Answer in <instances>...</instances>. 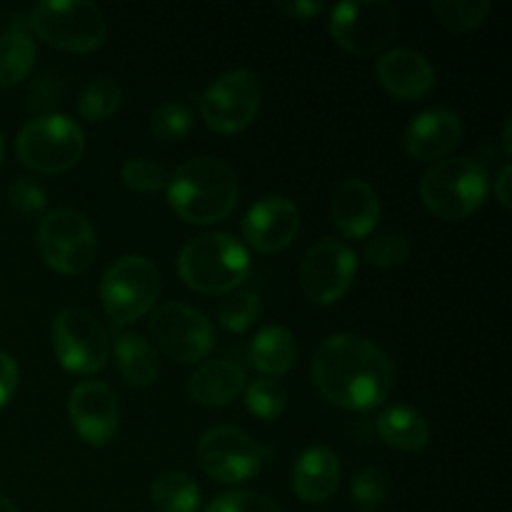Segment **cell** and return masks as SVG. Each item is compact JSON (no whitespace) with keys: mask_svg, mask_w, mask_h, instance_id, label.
I'll return each instance as SVG.
<instances>
[{"mask_svg":"<svg viewBox=\"0 0 512 512\" xmlns=\"http://www.w3.org/2000/svg\"><path fill=\"white\" fill-rule=\"evenodd\" d=\"M488 193V170L468 155L438 160L420 180L423 205L443 220L468 218L485 203Z\"/></svg>","mask_w":512,"mask_h":512,"instance_id":"cell-4","label":"cell"},{"mask_svg":"<svg viewBox=\"0 0 512 512\" xmlns=\"http://www.w3.org/2000/svg\"><path fill=\"white\" fill-rule=\"evenodd\" d=\"M160 293V270L145 255H123L115 260L100 283L105 315L115 325H128L143 318Z\"/></svg>","mask_w":512,"mask_h":512,"instance_id":"cell-8","label":"cell"},{"mask_svg":"<svg viewBox=\"0 0 512 512\" xmlns=\"http://www.w3.org/2000/svg\"><path fill=\"white\" fill-rule=\"evenodd\" d=\"M115 365L125 383L133 388H148L160 375L158 350L138 333H118L113 345Z\"/></svg>","mask_w":512,"mask_h":512,"instance_id":"cell-22","label":"cell"},{"mask_svg":"<svg viewBox=\"0 0 512 512\" xmlns=\"http://www.w3.org/2000/svg\"><path fill=\"white\" fill-rule=\"evenodd\" d=\"M123 103V88L113 78H95L83 88L78 110L88 120H105Z\"/></svg>","mask_w":512,"mask_h":512,"instance_id":"cell-28","label":"cell"},{"mask_svg":"<svg viewBox=\"0 0 512 512\" xmlns=\"http://www.w3.org/2000/svg\"><path fill=\"white\" fill-rule=\"evenodd\" d=\"M8 200H10V208H13L18 215H23V218H38V215L45 210V205H48V195H45V190L28 178H18L13 185H10Z\"/></svg>","mask_w":512,"mask_h":512,"instance_id":"cell-35","label":"cell"},{"mask_svg":"<svg viewBox=\"0 0 512 512\" xmlns=\"http://www.w3.org/2000/svg\"><path fill=\"white\" fill-rule=\"evenodd\" d=\"M300 230V210L285 195H265L250 205L243 220V235L258 253H278L288 248Z\"/></svg>","mask_w":512,"mask_h":512,"instance_id":"cell-16","label":"cell"},{"mask_svg":"<svg viewBox=\"0 0 512 512\" xmlns=\"http://www.w3.org/2000/svg\"><path fill=\"white\" fill-rule=\"evenodd\" d=\"M330 218L348 238H365L380 220V200L373 185L363 178H345L330 198Z\"/></svg>","mask_w":512,"mask_h":512,"instance_id":"cell-19","label":"cell"},{"mask_svg":"<svg viewBox=\"0 0 512 512\" xmlns=\"http://www.w3.org/2000/svg\"><path fill=\"white\" fill-rule=\"evenodd\" d=\"M193 128V113L185 103H168L158 105L150 115V133L158 138L160 143H178Z\"/></svg>","mask_w":512,"mask_h":512,"instance_id":"cell-31","label":"cell"},{"mask_svg":"<svg viewBox=\"0 0 512 512\" xmlns=\"http://www.w3.org/2000/svg\"><path fill=\"white\" fill-rule=\"evenodd\" d=\"M3 158H5V145H3V138H0V168H3Z\"/></svg>","mask_w":512,"mask_h":512,"instance_id":"cell-42","label":"cell"},{"mask_svg":"<svg viewBox=\"0 0 512 512\" xmlns=\"http://www.w3.org/2000/svg\"><path fill=\"white\" fill-rule=\"evenodd\" d=\"M35 248L48 268L78 275L93 265L98 240L90 220L73 208H55L43 215L35 233Z\"/></svg>","mask_w":512,"mask_h":512,"instance_id":"cell-7","label":"cell"},{"mask_svg":"<svg viewBox=\"0 0 512 512\" xmlns=\"http://www.w3.org/2000/svg\"><path fill=\"white\" fill-rule=\"evenodd\" d=\"M503 148L505 153H512V145H510V120H505V128H503Z\"/></svg>","mask_w":512,"mask_h":512,"instance_id":"cell-40","label":"cell"},{"mask_svg":"<svg viewBox=\"0 0 512 512\" xmlns=\"http://www.w3.org/2000/svg\"><path fill=\"white\" fill-rule=\"evenodd\" d=\"M290 485L303 503H325L340 485L338 455L325 445L308 448L295 460Z\"/></svg>","mask_w":512,"mask_h":512,"instance_id":"cell-20","label":"cell"},{"mask_svg":"<svg viewBox=\"0 0 512 512\" xmlns=\"http://www.w3.org/2000/svg\"><path fill=\"white\" fill-rule=\"evenodd\" d=\"M433 13L453 33H470L480 28L490 13V0H433Z\"/></svg>","mask_w":512,"mask_h":512,"instance_id":"cell-27","label":"cell"},{"mask_svg":"<svg viewBox=\"0 0 512 512\" xmlns=\"http://www.w3.org/2000/svg\"><path fill=\"white\" fill-rule=\"evenodd\" d=\"M28 28L60 50H95L108 35L103 10L90 0H43L28 13Z\"/></svg>","mask_w":512,"mask_h":512,"instance_id":"cell-6","label":"cell"},{"mask_svg":"<svg viewBox=\"0 0 512 512\" xmlns=\"http://www.w3.org/2000/svg\"><path fill=\"white\" fill-rule=\"evenodd\" d=\"M315 388L328 403L345 410H373L395 385L393 360L383 348L353 333L330 335L310 363Z\"/></svg>","mask_w":512,"mask_h":512,"instance_id":"cell-1","label":"cell"},{"mask_svg":"<svg viewBox=\"0 0 512 512\" xmlns=\"http://www.w3.org/2000/svg\"><path fill=\"white\" fill-rule=\"evenodd\" d=\"M298 360V343L295 335L283 325H268L258 330L250 343V363L265 375H283Z\"/></svg>","mask_w":512,"mask_h":512,"instance_id":"cell-24","label":"cell"},{"mask_svg":"<svg viewBox=\"0 0 512 512\" xmlns=\"http://www.w3.org/2000/svg\"><path fill=\"white\" fill-rule=\"evenodd\" d=\"M205 512H283L273 500L253 490H233V493L218 495Z\"/></svg>","mask_w":512,"mask_h":512,"instance_id":"cell-36","label":"cell"},{"mask_svg":"<svg viewBox=\"0 0 512 512\" xmlns=\"http://www.w3.org/2000/svg\"><path fill=\"white\" fill-rule=\"evenodd\" d=\"M245 390V370L233 360H210L188 378V395L205 408H223Z\"/></svg>","mask_w":512,"mask_h":512,"instance_id":"cell-21","label":"cell"},{"mask_svg":"<svg viewBox=\"0 0 512 512\" xmlns=\"http://www.w3.org/2000/svg\"><path fill=\"white\" fill-rule=\"evenodd\" d=\"M365 260L375 268H398L413 253V243L405 233L398 230H388V233H378L365 243Z\"/></svg>","mask_w":512,"mask_h":512,"instance_id":"cell-32","label":"cell"},{"mask_svg":"<svg viewBox=\"0 0 512 512\" xmlns=\"http://www.w3.org/2000/svg\"><path fill=\"white\" fill-rule=\"evenodd\" d=\"M150 503L158 512H195L200 505V488L190 475L165 470L150 485Z\"/></svg>","mask_w":512,"mask_h":512,"instance_id":"cell-26","label":"cell"},{"mask_svg":"<svg viewBox=\"0 0 512 512\" xmlns=\"http://www.w3.org/2000/svg\"><path fill=\"white\" fill-rule=\"evenodd\" d=\"M268 453L270 450H265L253 435L233 425L205 430L203 438L198 440L200 468L205 470V475L225 485L245 483L258 475Z\"/></svg>","mask_w":512,"mask_h":512,"instance_id":"cell-13","label":"cell"},{"mask_svg":"<svg viewBox=\"0 0 512 512\" xmlns=\"http://www.w3.org/2000/svg\"><path fill=\"white\" fill-rule=\"evenodd\" d=\"M153 348L175 363H198L213 350L215 333L210 320L198 308L185 303H165L150 315Z\"/></svg>","mask_w":512,"mask_h":512,"instance_id":"cell-12","label":"cell"},{"mask_svg":"<svg viewBox=\"0 0 512 512\" xmlns=\"http://www.w3.org/2000/svg\"><path fill=\"white\" fill-rule=\"evenodd\" d=\"M375 73L380 85L398 100L425 98L435 88L433 65L415 48H393L383 53Z\"/></svg>","mask_w":512,"mask_h":512,"instance_id":"cell-18","label":"cell"},{"mask_svg":"<svg viewBox=\"0 0 512 512\" xmlns=\"http://www.w3.org/2000/svg\"><path fill=\"white\" fill-rule=\"evenodd\" d=\"M35 63V43L28 25L10 23L0 35V88H13L30 73Z\"/></svg>","mask_w":512,"mask_h":512,"instance_id":"cell-25","label":"cell"},{"mask_svg":"<svg viewBox=\"0 0 512 512\" xmlns=\"http://www.w3.org/2000/svg\"><path fill=\"white\" fill-rule=\"evenodd\" d=\"M168 205L195 225H213L238 205V175L218 158H190L173 170L165 185Z\"/></svg>","mask_w":512,"mask_h":512,"instance_id":"cell-2","label":"cell"},{"mask_svg":"<svg viewBox=\"0 0 512 512\" xmlns=\"http://www.w3.org/2000/svg\"><path fill=\"white\" fill-rule=\"evenodd\" d=\"M350 495L363 510H375L388 498V478L378 468H363L353 478Z\"/></svg>","mask_w":512,"mask_h":512,"instance_id":"cell-34","label":"cell"},{"mask_svg":"<svg viewBox=\"0 0 512 512\" xmlns=\"http://www.w3.org/2000/svg\"><path fill=\"white\" fill-rule=\"evenodd\" d=\"M463 138V118L450 108L415 115L403 133L405 153L415 160H443Z\"/></svg>","mask_w":512,"mask_h":512,"instance_id":"cell-17","label":"cell"},{"mask_svg":"<svg viewBox=\"0 0 512 512\" xmlns=\"http://www.w3.org/2000/svg\"><path fill=\"white\" fill-rule=\"evenodd\" d=\"M358 270L353 248L343 240L323 238L305 253L300 263V288L315 305H333L350 290Z\"/></svg>","mask_w":512,"mask_h":512,"instance_id":"cell-14","label":"cell"},{"mask_svg":"<svg viewBox=\"0 0 512 512\" xmlns=\"http://www.w3.org/2000/svg\"><path fill=\"white\" fill-rule=\"evenodd\" d=\"M0 512H18V508H15L8 498H3V495H0Z\"/></svg>","mask_w":512,"mask_h":512,"instance_id":"cell-41","label":"cell"},{"mask_svg":"<svg viewBox=\"0 0 512 512\" xmlns=\"http://www.w3.org/2000/svg\"><path fill=\"white\" fill-rule=\"evenodd\" d=\"M378 435L395 450L415 453L423 450L430 440V425L423 415L408 405H393L385 408L375 420Z\"/></svg>","mask_w":512,"mask_h":512,"instance_id":"cell-23","label":"cell"},{"mask_svg":"<svg viewBox=\"0 0 512 512\" xmlns=\"http://www.w3.org/2000/svg\"><path fill=\"white\" fill-rule=\"evenodd\" d=\"M260 313H263V300H260V295L255 290H233L220 303L218 320L225 330L243 333V330H248L260 318Z\"/></svg>","mask_w":512,"mask_h":512,"instance_id":"cell-30","label":"cell"},{"mask_svg":"<svg viewBox=\"0 0 512 512\" xmlns=\"http://www.w3.org/2000/svg\"><path fill=\"white\" fill-rule=\"evenodd\" d=\"M15 388H18V363L5 350H0V408L8 405Z\"/></svg>","mask_w":512,"mask_h":512,"instance_id":"cell-37","label":"cell"},{"mask_svg":"<svg viewBox=\"0 0 512 512\" xmlns=\"http://www.w3.org/2000/svg\"><path fill=\"white\" fill-rule=\"evenodd\" d=\"M50 345L65 370L98 373L110 358V338L100 320L85 308H63L50 325Z\"/></svg>","mask_w":512,"mask_h":512,"instance_id":"cell-10","label":"cell"},{"mask_svg":"<svg viewBox=\"0 0 512 512\" xmlns=\"http://www.w3.org/2000/svg\"><path fill=\"white\" fill-rule=\"evenodd\" d=\"M512 168L510 165H503L498 173V178L493 180V190H495V198L500 200V205H503L505 210L510 208V183H512Z\"/></svg>","mask_w":512,"mask_h":512,"instance_id":"cell-39","label":"cell"},{"mask_svg":"<svg viewBox=\"0 0 512 512\" xmlns=\"http://www.w3.org/2000/svg\"><path fill=\"white\" fill-rule=\"evenodd\" d=\"M68 415L73 428L88 445H105L118 433V398L100 380L75 385L68 398Z\"/></svg>","mask_w":512,"mask_h":512,"instance_id":"cell-15","label":"cell"},{"mask_svg":"<svg viewBox=\"0 0 512 512\" xmlns=\"http://www.w3.org/2000/svg\"><path fill=\"white\" fill-rule=\"evenodd\" d=\"M15 153L20 163L35 173H65L83 158L85 133L68 115L45 113L23 125L15 140Z\"/></svg>","mask_w":512,"mask_h":512,"instance_id":"cell-5","label":"cell"},{"mask_svg":"<svg viewBox=\"0 0 512 512\" xmlns=\"http://www.w3.org/2000/svg\"><path fill=\"white\" fill-rule=\"evenodd\" d=\"M178 273L198 293H233L250 275V253L230 233L195 235L180 250Z\"/></svg>","mask_w":512,"mask_h":512,"instance_id":"cell-3","label":"cell"},{"mask_svg":"<svg viewBox=\"0 0 512 512\" xmlns=\"http://www.w3.org/2000/svg\"><path fill=\"white\" fill-rule=\"evenodd\" d=\"M328 30L340 48L373 55L398 33V8L388 0H348L333 5Z\"/></svg>","mask_w":512,"mask_h":512,"instance_id":"cell-9","label":"cell"},{"mask_svg":"<svg viewBox=\"0 0 512 512\" xmlns=\"http://www.w3.org/2000/svg\"><path fill=\"white\" fill-rule=\"evenodd\" d=\"M288 405V393L273 378H258L245 388V408L258 420H278Z\"/></svg>","mask_w":512,"mask_h":512,"instance_id":"cell-29","label":"cell"},{"mask_svg":"<svg viewBox=\"0 0 512 512\" xmlns=\"http://www.w3.org/2000/svg\"><path fill=\"white\" fill-rule=\"evenodd\" d=\"M263 83L253 70L235 68L218 75L200 95V115L215 133H238L255 120Z\"/></svg>","mask_w":512,"mask_h":512,"instance_id":"cell-11","label":"cell"},{"mask_svg":"<svg viewBox=\"0 0 512 512\" xmlns=\"http://www.w3.org/2000/svg\"><path fill=\"white\" fill-rule=\"evenodd\" d=\"M278 10L280 13L290 15V18H298V20H308V18H315V15H320L325 10V3H320V0H280L278 3Z\"/></svg>","mask_w":512,"mask_h":512,"instance_id":"cell-38","label":"cell"},{"mask_svg":"<svg viewBox=\"0 0 512 512\" xmlns=\"http://www.w3.org/2000/svg\"><path fill=\"white\" fill-rule=\"evenodd\" d=\"M120 178L135 193H158L168 185L170 173L150 158H130L120 170Z\"/></svg>","mask_w":512,"mask_h":512,"instance_id":"cell-33","label":"cell"}]
</instances>
